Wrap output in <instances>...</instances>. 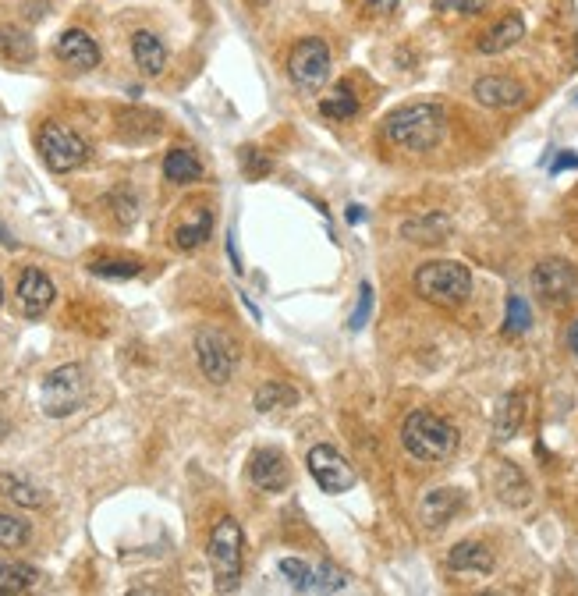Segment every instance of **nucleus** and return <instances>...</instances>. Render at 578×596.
Here are the masks:
<instances>
[{"mask_svg": "<svg viewBox=\"0 0 578 596\" xmlns=\"http://www.w3.org/2000/svg\"><path fill=\"white\" fill-rule=\"evenodd\" d=\"M380 135L405 153H433L447 135V107L437 100H419L383 114Z\"/></svg>", "mask_w": 578, "mask_h": 596, "instance_id": "nucleus-1", "label": "nucleus"}, {"mask_svg": "<svg viewBox=\"0 0 578 596\" xmlns=\"http://www.w3.org/2000/svg\"><path fill=\"white\" fill-rule=\"evenodd\" d=\"M401 444L415 462H451L458 455L461 433L451 419L437 416V412H426V408H415L408 412L405 423H401Z\"/></svg>", "mask_w": 578, "mask_h": 596, "instance_id": "nucleus-2", "label": "nucleus"}, {"mask_svg": "<svg viewBox=\"0 0 578 596\" xmlns=\"http://www.w3.org/2000/svg\"><path fill=\"white\" fill-rule=\"evenodd\" d=\"M415 291L433 306H461L472 295V270L454 259H433L415 270Z\"/></svg>", "mask_w": 578, "mask_h": 596, "instance_id": "nucleus-3", "label": "nucleus"}, {"mask_svg": "<svg viewBox=\"0 0 578 596\" xmlns=\"http://www.w3.org/2000/svg\"><path fill=\"white\" fill-rule=\"evenodd\" d=\"M206 561H210L220 593L238 589L242 565H245V533L235 518H220L217 526H213L210 543H206Z\"/></svg>", "mask_w": 578, "mask_h": 596, "instance_id": "nucleus-4", "label": "nucleus"}, {"mask_svg": "<svg viewBox=\"0 0 578 596\" xmlns=\"http://www.w3.org/2000/svg\"><path fill=\"white\" fill-rule=\"evenodd\" d=\"M330 71H334V54L320 36H302L288 50V79L302 93H316V89L327 86Z\"/></svg>", "mask_w": 578, "mask_h": 596, "instance_id": "nucleus-5", "label": "nucleus"}, {"mask_svg": "<svg viewBox=\"0 0 578 596\" xmlns=\"http://www.w3.org/2000/svg\"><path fill=\"white\" fill-rule=\"evenodd\" d=\"M86 401V369L79 362H68V366H57L54 373L43 377L40 387V405L50 419H64L71 416L75 408Z\"/></svg>", "mask_w": 578, "mask_h": 596, "instance_id": "nucleus-6", "label": "nucleus"}, {"mask_svg": "<svg viewBox=\"0 0 578 596\" xmlns=\"http://www.w3.org/2000/svg\"><path fill=\"white\" fill-rule=\"evenodd\" d=\"M36 149H40L43 164L54 174L75 171V167H82L89 157V142L82 139L79 132H71L68 125H57V121H47V125L36 132Z\"/></svg>", "mask_w": 578, "mask_h": 596, "instance_id": "nucleus-7", "label": "nucleus"}, {"mask_svg": "<svg viewBox=\"0 0 578 596\" xmlns=\"http://www.w3.org/2000/svg\"><path fill=\"white\" fill-rule=\"evenodd\" d=\"M305 465H309V476L316 479V487H320L323 494H348V490H355V483H359V476H355V469L348 465V458L330 444H316L313 451H309V458H305Z\"/></svg>", "mask_w": 578, "mask_h": 596, "instance_id": "nucleus-8", "label": "nucleus"}, {"mask_svg": "<svg viewBox=\"0 0 578 596\" xmlns=\"http://www.w3.org/2000/svg\"><path fill=\"white\" fill-rule=\"evenodd\" d=\"M196 362H199V369H203V377L210 380V384H227L231 373H235L238 352H235V345L220 334V330L203 327L196 334Z\"/></svg>", "mask_w": 578, "mask_h": 596, "instance_id": "nucleus-9", "label": "nucleus"}, {"mask_svg": "<svg viewBox=\"0 0 578 596\" xmlns=\"http://www.w3.org/2000/svg\"><path fill=\"white\" fill-rule=\"evenodd\" d=\"M532 288H536V295L543 298L547 306H561V302H568V298L575 295L578 274L568 259H543V263H536V270H532Z\"/></svg>", "mask_w": 578, "mask_h": 596, "instance_id": "nucleus-10", "label": "nucleus"}, {"mask_svg": "<svg viewBox=\"0 0 578 596\" xmlns=\"http://www.w3.org/2000/svg\"><path fill=\"white\" fill-rule=\"evenodd\" d=\"M281 575H288V582L298 593H341L348 586L341 572L327 565H309V561H298V557H284Z\"/></svg>", "mask_w": 578, "mask_h": 596, "instance_id": "nucleus-11", "label": "nucleus"}, {"mask_svg": "<svg viewBox=\"0 0 578 596\" xmlns=\"http://www.w3.org/2000/svg\"><path fill=\"white\" fill-rule=\"evenodd\" d=\"M54 57L71 71H93V68H100V61H103L100 43H96L86 29H79V25H71V29H64L61 36H57Z\"/></svg>", "mask_w": 578, "mask_h": 596, "instance_id": "nucleus-12", "label": "nucleus"}, {"mask_svg": "<svg viewBox=\"0 0 578 596\" xmlns=\"http://www.w3.org/2000/svg\"><path fill=\"white\" fill-rule=\"evenodd\" d=\"M15 298H18V309H22V316H29V320H40V316L54 306L57 288H54V281H50L40 267H25L22 274H18Z\"/></svg>", "mask_w": 578, "mask_h": 596, "instance_id": "nucleus-13", "label": "nucleus"}, {"mask_svg": "<svg viewBox=\"0 0 578 596\" xmlns=\"http://www.w3.org/2000/svg\"><path fill=\"white\" fill-rule=\"evenodd\" d=\"M525 86L511 75H483L472 82V100L490 110H515L525 103Z\"/></svg>", "mask_w": 578, "mask_h": 596, "instance_id": "nucleus-14", "label": "nucleus"}, {"mask_svg": "<svg viewBox=\"0 0 578 596\" xmlns=\"http://www.w3.org/2000/svg\"><path fill=\"white\" fill-rule=\"evenodd\" d=\"M249 479L252 487L263 490V494H281L291 483L288 458L281 451H274V447H259L256 455L249 458Z\"/></svg>", "mask_w": 578, "mask_h": 596, "instance_id": "nucleus-15", "label": "nucleus"}, {"mask_svg": "<svg viewBox=\"0 0 578 596\" xmlns=\"http://www.w3.org/2000/svg\"><path fill=\"white\" fill-rule=\"evenodd\" d=\"M210 231H213V210L206 203H192L181 210L178 224H174V231H171V242H174V249L192 252L203 242H210Z\"/></svg>", "mask_w": 578, "mask_h": 596, "instance_id": "nucleus-16", "label": "nucleus"}, {"mask_svg": "<svg viewBox=\"0 0 578 596\" xmlns=\"http://www.w3.org/2000/svg\"><path fill=\"white\" fill-rule=\"evenodd\" d=\"M525 40V18L518 15V11H508V15H500L497 22L490 25V29L483 32L476 40V50L486 57L493 54H504V50H511L515 43Z\"/></svg>", "mask_w": 578, "mask_h": 596, "instance_id": "nucleus-17", "label": "nucleus"}, {"mask_svg": "<svg viewBox=\"0 0 578 596\" xmlns=\"http://www.w3.org/2000/svg\"><path fill=\"white\" fill-rule=\"evenodd\" d=\"M493 565H497V557H493V550L479 540L454 543L451 554H447V568L458 575H490Z\"/></svg>", "mask_w": 578, "mask_h": 596, "instance_id": "nucleus-18", "label": "nucleus"}, {"mask_svg": "<svg viewBox=\"0 0 578 596\" xmlns=\"http://www.w3.org/2000/svg\"><path fill=\"white\" fill-rule=\"evenodd\" d=\"M132 61L146 79H160V75H164L167 47H164V40H160L157 32H149V29L132 32Z\"/></svg>", "mask_w": 578, "mask_h": 596, "instance_id": "nucleus-19", "label": "nucleus"}, {"mask_svg": "<svg viewBox=\"0 0 578 596\" xmlns=\"http://www.w3.org/2000/svg\"><path fill=\"white\" fill-rule=\"evenodd\" d=\"M458 511H461V490H451V487L430 490L419 504L422 526H430V529H444Z\"/></svg>", "mask_w": 578, "mask_h": 596, "instance_id": "nucleus-20", "label": "nucleus"}, {"mask_svg": "<svg viewBox=\"0 0 578 596\" xmlns=\"http://www.w3.org/2000/svg\"><path fill=\"white\" fill-rule=\"evenodd\" d=\"M0 61L11 68L36 61V40L29 36V29L22 25H0Z\"/></svg>", "mask_w": 578, "mask_h": 596, "instance_id": "nucleus-21", "label": "nucleus"}, {"mask_svg": "<svg viewBox=\"0 0 578 596\" xmlns=\"http://www.w3.org/2000/svg\"><path fill=\"white\" fill-rule=\"evenodd\" d=\"M451 235V217L447 213H422V217L401 224V238L415 245H440Z\"/></svg>", "mask_w": 578, "mask_h": 596, "instance_id": "nucleus-22", "label": "nucleus"}, {"mask_svg": "<svg viewBox=\"0 0 578 596\" xmlns=\"http://www.w3.org/2000/svg\"><path fill=\"white\" fill-rule=\"evenodd\" d=\"M522 419H525V398L518 391L504 394L497 401V412H493V440L497 444L515 440V433L522 430Z\"/></svg>", "mask_w": 578, "mask_h": 596, "instance_id": "nucleus-23", "label": "nucleus"}, {"mask_svg": "<svg viewBox=\"0 0 578 596\" xmlns=\"http://www.w3.org/2000/svg\"><path fill=\"white\" fill-rule=\"evenodd\" d=\"M362 100L359 93H355L352 82H337V86H330V93L320 100V114L330 121H352L355 114H359Z\"/></svg>", "mask_w": 578, "mask_h": 596, "instance_id": "nucleus-24", "label": "nucleus"}, {"mask_svg": "<svg viewBox=\"0 0 578 596\" xmlns=\"http://www.w3.org/2000/svg\"><path fill=\"white\" fill-rule=\"evenodd\" d=\"M40 586V572L25 561H11V557H0V593L4 596H18L29 593V589Z\"/></svg>", "mask_w": 578, "mask_h": 596, "instance_id": "nucleus-25", "label": "nucleus"}, {"mask_svg": "<svg viewBox=\"0 0 578 596\" xmlns=\"http://www.w3.org/2000/svg\"><path fill=\"white\" fill-rule=\"evenodd\" d=\"M497 497L504 504H515V508H525V504L532 501L529 479L518 472V465H511V462L497 465Z\"/></svg>", "mask_w": 578, "mask_h": 596, "instance_id": "nucleus-26", "label": "nucleus"}, {"mask_svg": "<svg viewBox=\"0 0 578 596\" xmlns=\"http://www.w3.org/2000/svg\"><path fill=\"white\" fill-rule=\"evenodd\" d=\"M164 178L171 185H192V181L203 178V164L192 149H171L164 157Z\"/></svg>", "mask_w": 578, "mask_h": 596, "instance_id": "nucleus-27", "label": "nucleus"}, {"mask_svg": "<svg viewBox=\"0 0 578 596\" xmlns=\"http://www.w3.org/2000/svg\"><path fill=\"white\" fill-rule=\"evenodd\" d=\"M0 497L18 504V508H43V501H47V494L22 476H0Z\"/></svg>", "mask_w": 578, "mask_h": 596, "instance_id": "nucleus-28", "label": "nucleus"}, {"mask_svg": "<svg viewBox=\"0 0 578 596\" xmlns=\"http://www.w3.org/2000/svg\"><path fill=\"white\" fill-rule=\"evenodd\" d=\"M295 401H298L295 387L281 384V380H266V384H259V391H256V412L270 416V412H284V408H291Z\"/></svg>", "mask_w": 578, "mask_h": 596, "instance_id": "nucleus-29", "label": "nucleus"}, {"mask_svg": "<svg viewBox=\"0 0 578 596\" xmlns=\"http://www.w3.org/2000/svg\"><path fill=\"white\" fill-rule=\"evenodd\" d=\"M29 543V522L0 511V550H18Z\"/></svg>", "mask_w": 578, "mask_h": 596, "instance_id": "nucleus-30", "label": "nucleus"}, {"mask_svg": "<svg viewBox=\"0 0 578 596\" xmlns=\"http://www.w3.org/2000/svg\"><path fill=\"white\" fill-rule=\"evenodd\" d=\"M96 277H107V281H132V277H139V263L135 259H96L93 267Z\"/></svg>", "mask_w": 578, "mask_h": 596, "instance_id": "nucleus-31", "label": "nucleus"}, {"mask_svg": "<svg viewBox=\"0 0 578 596\" xmlns=\"http://www.w3.org/2000/svg\"><path fill=\"white\" fill-rule=\"evenodd\" d=\"M532 327V309L522 295H511L508 298V313H504V330L508 334H525Z\"/></svg>", "mask_w": 578, "mask_h": 596, "instance_id": "nucleus-32", "label": "nucleus"}, {"mask_svg": "<svg viewBox=\"0 0 578 596\" xmlns=\"http://www.w3.org/2000/svg\"><path fill=\"white\" fill-rule=\"evenodd\" d=\"M238 157H242V174H245V178H266V174L274 171V157H270V153H263V149H256V146H245Z\"/></svg>", "mask_w": 578, "mask_h": 596, "instance_id": "nucleus-33", "label": "nucleus"}, {"mask_svg": "<svg viewBox=\"0 0 578 596\" xmlns=\"http://www.w3.org/2000/svg\"><path fill=\"white\" fill-rule=\"evenodd\" d=\"M486 4H490V0H433V11H437V15L469 18V15H479V11H486Z\"/></svg>", "mask_w": 578, "mask_h": 596, "instance_id": "nucleus-34", "label": "nucleus"}, {"mask_svg": "<svg viewBox=\"0 0 578 596\" xmlns=\"http://www.w3.org/2000/svg\"><path fill=\"white\" fill-rule=\"evenodd\" d=\"M369 313H373V284H362V295H359V309L352 316V330H362L369 323Z\"/></svg>", "mask_w": 578, "mask_h": 596, "instance_id": "nucleus-35", "label": "nucleus"}, {"mask_svg": "<svg viewBox=\"0 0 578 596\" xmlns=\"http://www.w3.org/2000/svg\"><path fill=\"white\" fill-rule=\"evenodd\" d=\"M366 15H376V18H387V15H394L398 11V4L401 0H355Z\"/></svg>", "mask_w": 578, "mask_h": 596, "instance_id": "nucleus-36", "label": "nucleus"}, {"mask_svg": "<svg viewBox=\"0 0 578 596\" xmlns=\"http://www.w3.org/2000/svg\"><path fill=\"white\" fill-rule=\"evenodd\" d=\"M114 210H118V220H121V224H132V220H135V210H139V206H135V199L128 196L125 189H121L118 196H114Z\"/></svg>", "mask_w": 578, "mask_h": 596, "instance_id": "nucleus-37", "label": "nucleus"}, {"mask_svg": "<svg viewBox=\"0 0 578 596\" xmlns=\"http://www.w3.org/2000/svg\"><path fill=\"white\" fill-rule=\"evenodd\" d=\"M571 167H578V153L575 149H564V153H557V160L550 164V171L561 174V171H571Z\"/></svg>", "mask_w": 578, "mask_h": 596, "instance_id": "nucleus-38", "label": "nucleus"}, {"mask_svg": "<svg viewBox=\"0 0 578 596\" xmlns=\"http://www.w3.org/2000/svg\"><path fill=\"white\" fill-rule=\"evenodd\" d=\"M568 348H571V355L578 359V316H575V323L568 327Z\"/></svg>", "mask_w": 578, "mask_h": 596, "instance_id": "nucleus-39", "label": "nucleus"}, {"mask_svg": "<svg viewBox=\"0 0 578 596\" xmlns=\"http://www.w3.org/2000/svg\"><path fill=\"white\" fill-rule=\"evenodd\" d=\"M366 220V210L362 206H348V224H362Z\"/></svg>", "mask_w": 578, "mask_h": 596, "instance_id": "nucleus-40", "label": "nucleus"}, {"mask_svg": "<svg viewBox=\"0 0 578 596\" xmlns=\"http://www.w3.org/2000/svg\"><path fill=\"white\" fill-rule=\"evenodd\" d=\"M0 245H4V249H15V235H11V231L8 228H4V224H0Z\"/></svg>", "mask_w": 578, "mask_h": 596, "instance_id": "nucleus-41", "label": "nucleus"}, {"mask_svg": "<svg viewBox=\"0 0 578 596\" xmlns=\"http://www.w3.org/2000/svg\"><path fill=\"white\" fill-rule=\"evenodd\" d=\"M8 430H11V423H8V419H4V416H0V440L8 437Z\"/></svg>", "mask_w": 578, "mask_h": 596, "instance_id": "nucleus-42", "label": "nucleus"}, {"mask_svg": "<svg viewBox=\"0 0 578 596\" xmlns=\"http://www.w3.org/2000/svg\"><path fill=\"white\" fill-rule=\"evenodd\" d=\"M252 4H256V8H266V4H274V0H252Z\"/></svg>", "mask_w": 578, "mask_h": 596, "instance_id": "nucleus-43", "label": "nucleus"}, {"mask_svg": "<svg viewBox=\"0 0 578 596\" xmlns=\"http://www.w3.org/2000/svg\"><path fill=\"white\" fill-rule=\"evenodd\" d=\"M0 306H4V281H0Z\"/></svg>", "mask_w": 578, "mask_h": 596, "instance_id": "nucleus-44", "label": "nucleus"}]
</instances>
